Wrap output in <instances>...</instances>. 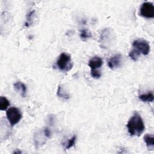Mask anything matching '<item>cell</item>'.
Masks as SVG:
<instances>
[{
	"mask_svg": "<svg viewBox=\"0 0 154 154\" xmlns=\"http://www.w3.org/2000/svg\"><path fill=\"white\" fill-rule=\"evenodd\" d=\"M126 127L129 134L132 136H140L145 129L143 120L137 112H134L128 120Z\"/></svg>",
	"mask_w": 154,
	"mask_h": 154,
	"instance_id": "6da1fadb",
	"label": "cell"
},
{
	"mask_svg": "<svg viewBox=\"0 0 154 154\" xmlns=\"http://www.w3.org/2000/svg\"><path fill=\"white\" fill-rule=\"evenodd\" d=\"M116 40V34L114 31L109 28H105L100 33L99 43L100 46L103 48H108L110 47Z\"/></svg>",
	"mask_w": 154,
	"mask_h": 154,
	"instance_id": "7a4b0ae2",
	"label": "cell"
},
{
	"mask_svg": "<svg viewBox=\"0 0 154 154\" xmlns=\"http://www.w3.org/2000/svg\"><path fill=\"white\" fill-rule=\"evenodd\" d=\"M56 65L57 67L61 71H69L73 67V63L71 61L70 55L65 52L61 53L57 61Z\"/></svg>",
	"mask_w": 154,
	"mask_h": 154,
	"instance_id": "3957f363",
	"label": "cell"
},
{
	"mask_svg": "<svg viewBox=\"0 0 154 154\" xmlns=\"http://www.w3.org/2000/svg\"><path fill=\"white\" fill-rule=\"evenodd\" d=\"M7 118L11 126H14L18 123L22 117L20 111L16 107H11L6 112Z\"/></svg>",
	"mask_w": 154,
	"mask_h": 154,
	"instance_id": "277c9868",
	"label": "cell"
},
{
	"mask_svg": "<svg viewBox=\"0 0 154 154\" xmlns=\"http://www.w3.org/2000/svg\"><path fill=\"white\" fill-rule=\"evenodd\" d=\"M134 49L137 50L140 54L147 55L150 52V45L149 43L143 39L135 40L132 42Z\"/></svg>",
	"mask_w": 154,
	"mask_h": 154,
	"instance_id": "5b68a950",
	"label": "cell"
},
{
	"mask_svg": "<svg viewBox=\"0 0 154 154\" xmlns=\"http://www.w3.org/2000/svg\"><path fill=\"white\" fill-rule=\"evenodd\" d=\"M140 14L146 18L154 17V6L150 2H146L142 4L140 8Z\"/></svg>",
	"mask_w": 154,
	"mask_h": 154,
	"instance_id": "8992f818",
	"label": "cell"
},
{
	"mask_svg": "<svg viewBox=\"0 0 154 154\" xmlns=\"http://www.w3.org/2000/svg\"><path fill=\"white\" fill-rule=\"evenodd\" d=\"M122 63V56L121 54H116L111 57L108 61V67L112 70L119 68Z\"/></svg>",
	"mask_w": 154,
	"mask_h": 154,
	"instance_id": "52a82bcc",
	"label": "cell"
},
{
	"mask_svg": "<svg viewBox=\"0 0 154 154\" xmlns=\"http://www.w3.org/2000/svg\"><path fill=\"white\" fill-rule=\"evenodd\" d=\"M103 64L102 59L97 56L93 57L88 61V66L91 68V70H97Z\"/></svg>",
	"mask_w": 154,
	"mask_h": 154,
	"instance_id": "ba28073f",
	"label": "cell"
},
{
	"mask_svg": "<svg viewBox=\"0 0 154 154\" xmlns=\"http://www.w3.org/2000/svg\"><path fill=\"white\" fill-rule=\"evenodd\" d=\"M13 86H14V90L20 93V94L22 95V97H25L26 96V87L25 84H24L23 82L20 81H18L15 82L13 84Z\"/></svg>",
	"mask_w": 154,
	"mask_h": 154,
	"instance_id": "9c48e42d",
	"label": "cell"
},
{
	"mask_svg": "<svg viewBox=\"0 0 154 154\" xmlns=\"http://www.w3.org/2000/svg\"><path fill=\"white\" fill-rule=\"evenodd\" d=\"M42 132H38L34 135V143L36 147H39L41 145L45 144L46 141V138H48L45 135V134L41 137Z\"/></svg>",
	"mask_w": 154,
	"mask_h": 154,
	"instance_id": "30bf717a",
	"label": "cell"
},
{
	"mask_svg": "<svg viewBox=\"0 0 154 154\" xmlns=\"http://www.w3.org/2000/svg\"><path fill=\"white\" fill-rule=\"evenodd\" d=\"M144 141L149 150H153L154 147V138L152 134H146L144 137Z\"/></svg>",
	"mask_w": 154,
	"mask_h": 154,
	"instance_id": "8fae6325",
	"label": "cell"
},
{
	"mask_svg": "<svg viewBox=\"0 0 154 154\" xmlns=\"http://www.w3.org/2000/svg\"><path fill=\"white\" fill-rule=\"evenodd\" d=\"M57 94L58 97H60L63 99H65V100H68L70 97L69 94L65 90L64 87L60 85H58V87Z\"/></svg>",
	"mask_w": 154,
	"mask_h": 154,
	"instance_id": "7c38bea8",
	"label": "cell"
},
{
	"mask_svg": "<svg viewBox=\"0 0 154 154\" xmlns=\"http://www.w3.org/2000/svg\"><path fill=\"white\" fill-rule=\"evenodd\" d=\"M138 97L142 102H152L154 98L152 92H149L146 94H140Z\"/></svg>",
	"mask_w": 154,
	"mask_h": 154,
	"instance_id": "4fadbf2b",
	"label": "cell"
},
{
	"mask_svg": "<svg viewBox=\"0 0 154 154\" xmlns=\"http://www.w3.org/2000/svg\"><path fill=\"white\" fill-rule=\"evenodd\" d=\"M10 105L9 100L4 96L0 97V109L2 111L6 110L8 106Z\"/></svg>",
	"mask_w": 154,
	"mask_h": 154,
	"instance_id": "5bb4252c",
	"label": "cell"
},
{
	"mask_svg": "<svg viewBox=\"0 0 154 154\" xmlns=\"http://www.w3.org/2000/svg\"><path fill=\"white\" fill-rule=\"evenodd\" d=\"M76 140V136L75 135H74L68 141L64 142L63 143V146H64L65 149H69L71 148L72 147H73L75 144Z\"/></svg>",
	"mask_w": 154,
	"mask_h": 154,
	"instance_id": "9a60e30c",
	"label": "cell"
},
{
	"mask_svg": "<svg viewBox=\"0 0 154 154\" xmlns=\"http://www.w3.org/2000/svg\"><path fill=\"white\" fill-rule=\"evenodd\" d=\"M35 11L34 10H32L30 11L29 12H28L26 14V22L25 23V26L26 27H29L31 23H32V17L34 14Z\"/></svg>",
	"mask_w": 154,
	"mask_h": 154,
	"instance_id": "2e32d148",
	"label": "cell"
},
{
	"mask_svg": "<svg viewBox=\"0 0 154 154\" xmlns=\"http://www.w3.org/2000/svg\"><path fill=\"white\" fill-rule=\"evenodd\" d=\"M141 54L136 49H133L132 50H131L129 53V57L134 61H137L138 60V59L139 58Z\"/></svg>",
	"mask_w": 154,
	"mask_h": 154,
	"instance_id": "e0dca14e",
	"label": "cell"
},
{
	"mask_svg": "<svg viewBox=\"0 0 154 154\" xmlns=\"http://www.w3.org/2000/svg\"><path fill=\"white\" fill-rule=\"evenodd\" d=\"M91 37V33L88 31V30L83 29L80 32V37L82 40H86L87 38H88Z\"/></svg>",
	"mask_w": 154,
	"mask_h": 154,
	"instance_id": "ac0fdd59",
	"label": "cell"
},
{
	"mask_svg": "<svg viewBox=\"0 0 154 154\" xmlns=\"http://www.w3.org/2000/svg\"><path fill=\"white\" fill-rule=\"evenodd\" d=\"M91 76L96 79H99L101 77V73L99 70H91V72H90Z\"/></svg>",
	"mask_w": 154,
	"mask_h": 154,
	"instance_id": "d6986e66",
	"label": "cell"
},
{
	"mask_svg": "<svg viewBox=\"0 0 154 154\" xmlns=\"http://www.w3.org/2000/svg\"><path fill=\"white\" fill-rule=\"evenodd\" d=\"M55 122V116L54 115H49L48 117V123L51 126H52Z\"/></svg>",
	"mask_w": 154,
	"mask_h": 154,
	"instance_id": "ffe728a7",
	"label": "cell"
},
{
	"mask_svg": "<svg viewBox=\"0 0 154 154\" xmlns=\"http://www.w3.org/2000/svg\"><path fill=\"white\" fill-rule=\"evenodd\" d=\"M43 132H44V134H45V135L48 138H49L50 137H51V131L49 130V129L48 128H45L44 129H43Z\"/></svg>",
	"mask_w": 154,
	"mask_h": 154,
	"instance_id": "44dd1931",
	"label": "cell"
}]
</instances>
